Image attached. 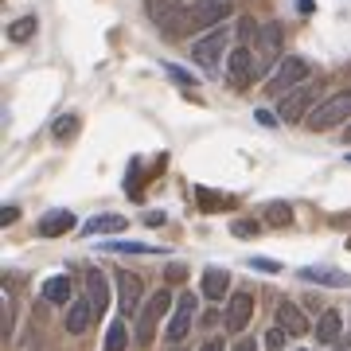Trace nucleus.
Wrapping results in <instances>:
<instances>
[{"label":"nucleus","mask_w":351,"mask_h":351,"mask_svg":"<svg viewBox=\"0 0 351 351\" xmlns=\"http://www.w3.org/2000/svg\"><path fill=\"white\" fill-rule=\"evenodd\" d=\"M308 129L313 133H324V129H336V125H343V121H351V90H339V94H328L320 106H316L308 117Z\"/></svg>","instance_id":"1"},{"label":"nucleus","mask_w":351,"mask_h":351,"mask_svg":"<svg viewBox=\"0 0 351 351\" xmlns=\"http://www.w3.org/2000/svg\"><path fill=\"white\" fill-rule=\"evenodd\" d=\"M226 43H230V27H211L207 36H199L195 43H191V59L207 71V75H219V63H223V51H226Z\"/></svg>","instance_id":"2"},{"label":"nucleus","mask_w":351,"mask_h":351,"mask_svg":"<svg viewBox=\"0 0 351 351\" xmlns=\"http://www.w3.org/2000/svg\"><path fill=\"white\" fill-rule=\"evenodd\" d=\"M145 12L156 27H160L164 36H184L188 32V8H184V0H145Z\"/></svg>","instance_id":"3"},{"label":"nucleus","mask_w":351,"mask_h":351,"mask_svg":"<svg viewBox=\"0 0 351 351\" xmlns=\"http://www.w3.org/2000/svg\"><path fill=\"white\" fill-rule=\"evenodd\" d=\"M316 82H301V86H293L285 94V98H277V117L285 121V125H297V121H304L308 113L316 110Z\"/></svg>","instance_id":"4"},{"label":"nucleus","mask_w":351,"mask_h":351,"mask_svg":"<svg viewBox=\"0 0 351 351\" xmlns=\"http://www.w3.org/2000/svg\"><path fill=\"white\" fill-rule=\"evenodd\" d=\"M301 82H308V63H304L301 55H285L281 63H277V71L269 78H265V94H274V98H285L293 86H301Z\"/></svg>","instance_id":"5"},{"label":"nucleus","mask_w":351,"mask_h":351,"mask_svg":"<svg viewBox=\"0 0 351 351\" xmlns=\"http://www.w3.org/2000/svg\"><path fill=\"white\" fill-rule=\"evenodd\" d=\"M285 55H281V27L265 24L258 32V47H254V78H269V71H277Z\"/></svg>","instance_id":"6"},{"label":"nucleus","mask_w":351,"mask_h":351,"mask_svg":"<svg viewBox=\"0 0 351 351\" xmlns=\"http://www.w3.org/2000/svg\"><path fill=\"white\" fill-rule=\"evenodd\" d=\"M172 308V293L168 289H156L149 301L141 304V313H137V343H152V336H156V324H160V316Z\"/></svg>","instance_id":"7"},{"label":"nucleus","mask_w":351,"mask_h":351,"mask_svg":"<svg viewBox=\"0 0 351 351\" xmlns=\"http://www.w3.org/2000/svg\"><path fill=\"white\" fill-rule=\"evenodd\" d=\"M195 313H199V301H195V293H184L180 301H176V313H172V324H168V343H180V339L188 336L191 320H195Z\"/></svg>","instance_id":"8"},{"label":"nucleus","mask_w":351,"mask_h":351,"mask_svg":"<svg viewBox=\"0 0 351 351\" xmlns=\"http://www.w3.org/2000/svg\"><path fill=\"white\" fill-rule=\"evenodd\" d=\"M230 16V0H195L188 12V27H219Z\"/></svg>","instance_id":"9"},{"label":"nucleus","mask_w":351,"mask_h":351,"mask_svg":"<svg viewBox=\"0 0 351 351\" xmlns=\"http://www.w3.org/2000/svg\"><path fill=\"white\" fill-rule=\"evenodd\" d=\"M250 316H254V293H234L226 301V316H223L226 332H242V328L250 324Z\"/></svg>","instance_id":"10"},{"label":"nucleus","mask_w":351,"mask_h":351,"mask_svg":"<svg viewBox=\"0 0 351 351\" xmlns=\"http://www.w3.org/2000/svg\"><path fill=\"white\" fill-rule=\"evenodd\" d=\"M117 301H121V313L125 316L141 313V277L117 274Z\"/></svg>","instance_id":"11"},{"label":"nucleus","mask_w":351,"mask_h":351,"mask_svg":"<svg viewBox=\"0 0 351 351\" xmlns=\"http://www.w3.org/2000/svg\"><path fill=\"white\" fill-rule=\"evenodd\" d=\"M277 328H285L289 336H308V316L293 301H281L277 304Z\"/></svg>","instance_id":"12"},{"label":"nucleus","mask_w":351,"mask_h":351,"mask_svg":"<svg viewBox=\"0 0 351 351\" xmlns=\"http://www.w3.org/2000/svg\"><path fill=\"white\" fill-rule=\"evenodd\" d=\"M94 316H98V313H94L90 297H82V301H71V304H66V332H71V336H82Z\"/></svg>","instance_id":"13"},{"label":"nucleus","mask_w":351,"mask_h":351,"mask_svg":"<svg viewBox=\"0 0 351 351\" xmlns=\"http://www.w3.org/2000/svg\"><path fill=\"white\" fill-rule=\"evenodd\" d=\"M301 281H316V285H332V289H348L351 285V274H339V269H332V265H304Z\"/></svg>","instance_id":"14"},{"label":"nucleus","mask_w":351,"mask_h":351,"mask_svg":"<svg viewBox=\"0 0 351 351\" xmlns=\"http://www.w3.org/2000/svg\"><path fill=\"white\" fill-rule=\"evenodd\" d=\"M226 75H230V82H250L254 78V55L246 47H234L230 55H226Z\"/></svg>","instance_id":"15"},{"label":"nucleus","mask_w":351,"mask_h":351,"mask_svg":"<svg viewBox=\"0 0 351 351\" xmlns=\"http://www.w3.org/2000/svg\"><path fill=\"white\" fill-rule=\"evenodd\" d=\"M66 230H75V215L63 211V207H59V211H47L39 219V234H43V239H59Z\"/></svg>","instance_id":"16"},{"label":"nucleus","mask_w":351,"mask_h":351,"mask_svg":"<svg viewBox=\"0 0 351 351\" xmlns=\"http://www.w3.org/2000/svg\"><path fill=\"white\" fill-rule=\"evenodd\" d=\"M86 297H90V304H94V313H106V304H110V281H106V274L101 269H90V277H86Z\"/></svg>","instance_id":"17"},{"label":"nucleus","mask_w":351,"mask_h":351,"mask_svg":"<svg viewBox=\"0 0 351 351\" xmlns=\"http://www.w3.org/2000/svg\"><path fill=\"white\" fill-rule=\"evenodd\" d=\"M226 289H230V274H226V269H219V265L203 269V297H207V301H223Z\"/></svg>","instance_id":"18"},{"label":"nucleus","mask_w":351,"mask_h":351,"mask_svg":"<svg viewBox=\"0 0 351 351\" xmlns=\"http://www.w3.org/2000/svg\"><path fill=\"white\" fill-rule=\"evenodd\" d=\"M125 226H129L125 215H98V219L82 223V234H86V239H94V234H117V230H125Z\"/></svg>","instance_id":"19"},{"label":"nucleus","mask_w":351,"mask_h":351,"mask_svg":"<svg viewBox=\"0 0 351 351\" xmlns=\"http://www.w3.org/2000/svg\"><path fill=\"white\" fill-rule=\"evenodd\" d=\"M339 328H343V316H339L336 308H324L320 320H316V339H320V343H336Z\"/></svg>","instance_id":"20"},{"label":"nucleus","mask_w":351,"mask_h":351,"mask_svg":"<svg viewBox=\"0 0 351 351\" xmlns=\"http://www.w3.org/2000/svg\"><path fill=\"white\" fill-rule=\"evenodd\" d=\"M43 301H51V304H71V277H63V274L47 277V281H43Z\"/></svg>","instance_id":"21"},{"label":"nucleus","mask_w":351,"mask_h":351,"mask_svg":"<svg viewBox=\"0 0 351 351\" xmlns=\"http://www.w3.org/2000/svg\"><path fill=\"white\" fill-rule=\"evenodd\" d=\"M36 27H39L36 16H20V20H12V24H8V39H12V43H24V39L36 36Z\"/></svg>","instance_id":"22"},{"label":"nucleus","mask_w":351,"mask_h":351,"mask_svg":"<svg viewBox=\"0 0 351 351\" xmlns=\"http://www.w3.org/2000/svg\"><path fill=\"white\" fill-rule=\"evenodd\" d=\"M125 343H129V328H125V320H113L110 332H106V351H125Z\"/></svg>","instance_id":"23"},{"label":"nucleus","mask_w":351,"mask_h":351,"mask_svg":"<svg viewBox=\"0 0 351 351\" xmlns=\"http://www.w3.org/2000/svg\"><path fill=\"white\" fill-rule=\"evenodd\" d=\"M265 223L269 226H289L293 223V207H289V203H269V207H265Z\"/></svg>","instance_id":"24"},{"label":"nucleus","mask_w":351,"mask_h":351,"mask_svg":"<svg viewBox=\"0 0 351 351\" xmlns=\"http://www.w3.org/2000/svg\"><path fill=\"white\" fill-rule=\"evenodd\" d=\"M101 250H110V254H152L156 246H145V242H106Z\"/></svg>","instance_id":"25"},{"label":"nucleus","mask_w":351,"mask_h":351,"mask_svg":"<svg viewBox=\"0 0 351 351\" xmlns=\"http://www.w3.org/2000/svg\"><path fill=\"white\" fill-rule=\"evenodd\" d=\"M75 129H78V117L75 113H63V117H55V129H51V133L59 141H66V137H75Z\"/></svg>","instance_id":"26"},{"label":"nucleus","mask_w":351,"mask_h":351,"mask_svg":"<svg viewBox=\"0 0 351 351\" xmlns=\"http://www.w3.org/2000/svg\"><path fill=\"white\" fill-rule=\"evenodd\" d=\"M285 336H289L285 328H274V332H265V348H269V351H281V348H285Z\"/></svg>","instance_id":"27"},{"label":"nucleus","mask_w":351,"mask_h":351,"mask_svg":"<svg viewBox=\"0 0 351 351\" xmlns=\"http://www.w3.org/2000/svg\"><path fill=\"white\" fill-rule=\"evenodd\" d=\"M230 230H234L239 239H254V234H258L262 226H258V223H234V226H230Z\"/></svg>","instance_id":"28"},{"label":"nucleus","mask_w":351,"mask_h":351,"mask_svg":"<svg viewBox=\"0 0 351 351\" xmlns=\"http://www.w3.org/2000/svg\"><path fill=\"white\" fill-rule=\"evenodd\" d=\"M250 265H254V269H265V274H277V269H281V265L269 262V258H250Z\"/></svg>","instance_id":"29"},{"label":"nucleus","mask_w":351,"mask_h":351,"mask_svg":"<svg viewBox=\"0 0 351 351\" xmlns=\"http://www.w3.org/2000/svg\"><path fill=\"white\" fill-rule=\"evenodd\" d=\"M254 117H258V125H265V129H277V117H274L269 110H258Z\"/></svg>","instance_id":"30"},{"label":"nucleus","mask_w":351,"mask_h":351,"mask_svg":"<svg viewBox=\"0 0 351 351\" xmlns=\"http://www.w3.org/2000/svg\"><path fill=\"white\" fill-rule=\"evenodd\" d=\"M250 36H258L254 20H239V39H250Z\"/></svg>","instance_id":"31"},{"label":"nucleus","mask_w":351,"mask_h":351,"mask_svg":"<svg viewBox=\"0 0 351 351\" xmlns=\"http://www.w3.org/2000/svg\"><path fill=\"white\" fill-rule=\"evenodd\" d=\"M16 219H20V207H4V211H0V223L4 226H12Z\"/></svg>","instance_id":"32"},{"label":"nucleus","mask_w":351,"mask_h":351,"mask_svg":"<svg viewBox=\"0 0 351 351\" xmlns=\"http://www.w3.org/2000/svg\"><path fill=\"white\" fill-rule=\"evenodd\" d=\"M199 351H223V339H219V336H211V339H207V343H203Z\"/></svg>","instance_id":"33"},{"label":"nucleus","mask_w":351,"mask_h":351,"mask_svg":"<svg viewBox=\"0 0 351 351\" xmlns=\"http://www.w3.org/2000/svg\"><path fill=\"white\" fill-rule=\"evenodd\" d=\"M145 223H149V226H160V223H164V211H149V215H145Z\"/></svg>","instance_id":"34"},{"label":"nucleus","mask_w":351,"mask_h":351,"mask_svg":"<svg viewBox=\"0 0 351 351\" xmlns=\"http://www.w3.org/2000/svg\"><path fill=\"white\" fill-rule=\"evenodd\" d=\"M230 351H258V343H254V339H242V343H234Z\"/></svg>","instance_id":"35"},{"label":"nucleus","mask_w":351,"mask_h":351,"mask_svg":"<svg viewBox=\"0 0 351 351\" xmlns=\"http://www.w3.org/2000/svg\"><path fill=\"white\" fill-rule=\"evenodd\" d=\"M184 277V265H168V281H180Z\"/></svg>","instance_id":"36"},{"label":"nucleus","mask_w":351,"mask_h":351,"mask_svg":"<svg viewBox=\"0 0 351 351\" xmlns=\"http://www.w3.org/2000/svg\"><path fill=\"white\" fill-rule=\"evenodd\" d=\"M348 145H351V125H348Z\"/></svg>","instance_id":"37"},{"label":"nucleus","mask_w":351,"mask_h":351,"mask_svg":"<svg viewBox=\"0 0 351 351\" xmlns=\"http://www.w3.org/2000/svg\"><path fill=\"white\" fill-rule=\"evenodd\" d=\"M348 160H351V156H348Z\"/></svg>","instance_id":"38"}]
</instances>
